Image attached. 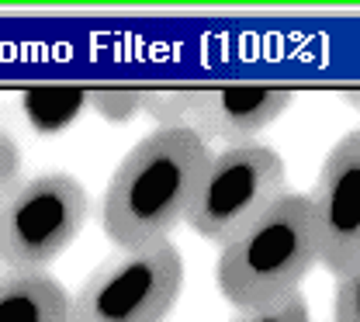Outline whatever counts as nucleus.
Wrapping results in <instances>:
<instances>
[{"label": "nucleus", "instance_id": "obj_2", "mask_svg": "<svg viewBox=\"0 0 360 322\" xmlns=\"http://www.w3.org/2000/svg\"><path fill=\"white\" fill-rule=\"evenodd\" d=\"M319 267V239L312 201L305 194H281L267 212L229 246L215 264V284L236 309H260L298 291Z\"/></svg>", "mask_w": 360, "mask_h": 322}, {"label": "nucleus", "instance_id": "obj_5", "mask_svg": "<svg viewBox=\"0 0 360 322\" xmlns=\"http://www.w3.org/2000/svg\"><path fill=\"white\" fill-rule=\"evenodd\" d=\"M90 198L70 174L21 184L0 212V260L7 271H45L87 226Z\"/></svg>", "mask_w": 360, "mask_h": 322}, {"label": "nucleus", "instance_id": "obj_1", "mask_svg": "<svg viewBox=\"0 0 360 322\" xmlns=\"http://www.w3.org/2000/svg\"><path fill=\"white\" fill-rule=\"evenodd\" d=\"M212 163L208 142L191 129H156L139 139L115 167L101 201V229L122 250L170 239Z\"/></svg>", "mask_w": 360, "mask_h": 322}, {"label": "nucleus", "instance_id": "obj_7", "mask_svg": "<svg viewBox=\"0 0 360 322\" xmlns=\"http://www.w3.org/2000/svg\"><path fill=\"white\" fill-rule=\"evenodd\" d=\"M309 201L319 264L340 281L360 267V129L326 153Z\"/></svg>", "mask_w": 360, "mask_h": 322}, {"label": "nucleus", "instance_id": "obj_12", "mask_svg": "<svg viewBox=\"0 0 360 322\" xmlns=\"http://www.w3.org/2000/svg\"><path fill=\"white\" fill-rule=\"evenodd\" d=\"M333 322H360V267L340 277L333 295Z\"/></svg>", "mask_w": 360, "mask_h": 322}, {"label": "nucleus", "instance_id": "obj_3", "mask_svg": "<svg viewBox=\"0 0 360 322\" xmlns=\"http://www.w3.org/2000/svg\"><path fill=\"white\" fill-rule=\"evenodd\" d=\"M281 194H288V167L281 153L257 139L236 142L212 156L184 222L201 239L229 246Z\"/></svg>", "mask_w": 360, "mask_h": 322}, {"label": "nucleus", "instance_id": "obj_4", "mask_svg": "<svg viewBox=\"0 0 360 322\" xmlns=\"http://www.w3.org/2000/svg\"><path fill=\"white\" fill-rule=\"evenodd\" d=\"M184 288L180 250L163 239L104 260L70 298V322H163Z\"/></svg>", "mask_w": 360, "mask_h": 322}, {"label": "nucleus", "instance_id": "obj_13", "mask_svg": "<svg viewBox=\"0 0 360 322\" xmlns=\"http://www.w3.org/2000/svg\"><path fill=\"white\" fill-rule=\"evenodd\" d=\"M343 101L354 104V108H360V91H343Z\"/></svg>", "mask_w": 360, "mask_h": 322}, {"label": "nucleus", "instance_id": "obj_10", "mask_svg": "<svg viewBox=\"0 0 360 322\" xmlns=\"http://www.w3.org/2000/svg\"><path fill=\"white\" fill-rule=\"evenodd\" d=\"M87 104L111 125H125L146 108L142 91H87Z\"/></svg>", "mask_w": 360, "mask_h": 322}, {"label": "nucleus", "instance_id": "obj_11", "mask_svg": "<svg viewBox=\"0 0 360 322\" xmlns=\"http://www.w3.org/2000/svg\"><path fill=\"white\" fill-rule=\"evenodd\" d=\"M229 322H309V302L302 291H295V295L260 305V309H239Z\"/></svg>", "mask_w": 360, "mask_h": 322}, {"label": "nucleus", "instance_id": "obj_8", "mask_svg": "<svg viewBox=\"0 0 360 322\" xmlns=\"http://www.w3.org/2000/svg\"><path fill=\"white\" fill-rule=\"evenodd\" d=\"M0 322H70V295L45 271L0 277Z\"/></svg>", "mask_w": 360, "mask_h": 322}, {"label": "nucleus", "instance_id": "obj_6", "mask_svg": "<svg viewBox=\"0 0 360 322\" xmlns=\"http://www.w3.org/2000/svg\"><path fill=\"white\" fill-rule=\"evenodd\" d=\"M295 94L270 84H222L194 91H156L146 94V108L160 129H191L201 142H250L277 122Z\"/></svg>", "mask_w": 360, "mask_h": 322}, {"label": "nucleus", "instance_id": "obj_9", "mask_svg": "<svg viewBox=\"0 0 360 322\" xmlns=\"http://www.w3.org/2000/svg\"><path fill=\"white\" fill-rule=\"evenodd\" d=\"M21 108L35 132L52 136L77 122V115L87 108V87H66V84H39L21 94Z\"/></svg>", "mask_w": 360, "mask_h": 322}]
</instances>
